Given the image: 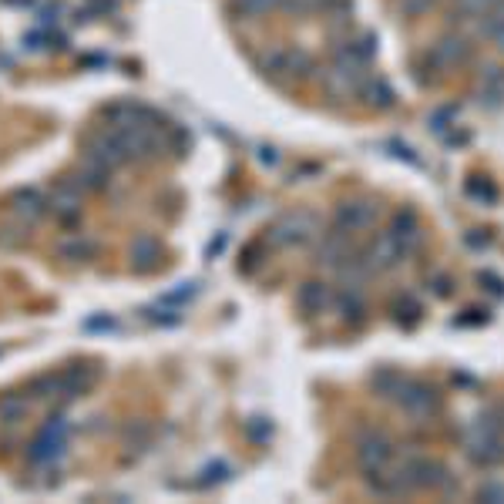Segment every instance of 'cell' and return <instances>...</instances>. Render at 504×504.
I'll return each mask as SVG.
<instances>
[{"label": "cell", "instance_id": "1", "mask_svg": "<svg viewBox=\"0 0 504 504\" xmlns=\"http://www.w3.org/2000/svg\"><path fill=\"white\" fill-rule=\"evenodd\" d=\"M464 454L474 468H498L504 461V427L498 417L491 414H481L464 427Z\"/></svg>", "mask_w": 504, "mask_h": 504}, {"label": "cell", "instance_id": "2", "mask_svg": "<svg viewBox=\"0 0 504 504\" xmlns=\"http://www.w3.org/2000/svg\"><path fill=\"white\" fill-rule=\"evenodd\" d=\"M390 474H394L397 494L427 491V488H444L447 484V468L437 458H407L397 468L390 464Z\"/></svg>", "mask_w": 504, "mask_h": 504}, {"label": "cell", "instance_id": "3", "mask_svg": "<svg viewBox=\"0 0 504 504\" xmlns=\"http://www.w3.org/2000/svg\"><path fill=\"white\" fill-rule=\"evenodd\" d=\"M394 400H397L400 411L407 414V417H414V421H434L437 414H441V407H444L441 390L423 384V380H411V376L400 380Z\"/></svg>", "mask_w": 504, "mask_h": 504}, {"label": "cell", "instance_id": "4", "mask_svg": "<svg viewBox=\"0 0 504 504\" xmlns=\"http://www.w3.org/2000/svg\"><path fill=\"white\" fill-rule=\"evenodd\" d=\"M317 235V219L309 215V212H286L282 219L270 225V246H280V249H293V246H303Z\"/></svg>", "mask_w": 504, "mask_h": 504}, {"label": "cell", "instance_id": "5", "mask_svg": "<svg viewBox=\"0 0 504 504\" xmlns=\"http://www.w3.org/2000/svg\"><path fill=\"white\" fill-rule=\"evenodd\" d=\"M84 158L105 165L108 172H115V168L131 162L128 152H125V141H121V135H118L115 128L98 131V135H91V138L84 141Z\"/></svg>", "mask_w": 504, "mask_h": 504}, {"label": "cell", "instance_id": "6", "mask_svg": "<svg viewBox=\"0 0 504 504\" xmlns=\"http://www.w3.org/2000/svg\"><path fill=\"white\" fill-rule=\"evenodd\" d=\"M357 461L366 474H376V471H387L394 464V441L380 431H370V434L360 437L357 444Z\"/></svg>", "mask_w": 504, "mask_h": 504}, {"label": "cell", "instance_id": "7", "mask_svg": "<svg viewBox=\"0 0 504 504\" xmlns=\"http://www.w3.org/2000/svg\"><path fill=\"white\" fill-rule=\"evenodd\" d=\"M376 202L370 199H353V202H340L337 212H333V225L343 229V233H366L370 225L376 223Z\"/></svg>", "mask_w": 504, "mask_h": 504}, {"label": "cell", "instance_id": "8", "mask_svg": "<svg viewBox=\"0 0 504 504\" xmlns=\"http://www.w3.org/2000/svg\"><path fill=\"white\" fill-rule=\"evenodd\" d=\"M427 61H431V68L441 71V74H447V71H458L464 68L471 61V44L464 41V37H441L431 51H427Z\"/></svg>", "mask_w": 504, "mask_h": 504}, {"label": "cell", "instance_id": "9", "mask_svg": "<svg viewBox=\"0 0 504 504\" xmlns=\"http://www.w3.org/2000/svg\"><path fill=\"white\" fill-rule=\"evenodd\" d=\"M47 212H51L61 225H74L78 219H81V188L74 185L71 178H64V182L51 192V199H47Z\"/></svg>", "mask_w": 504, "mask_h": 504}, {"label": "cell", "instance_id": "10", "mask_svg": "<svg viewBox=\"0 0 504 504\" xmlns=\"http://www.w3.org/2000/svg\"><path fill=\"white\" fill-rule=\"evenodd\" d=\"M360 256L366 259V266L374 272H387V270H394V266H400V262L407 259V252H404V246H400L390 233H380Z\"/></svg>", "mask_w": 504, "mask_h": 504}, {"label": "cell", "instance_id": "11", "mask_svg": "<svg viewBox=\"0 0 504 504\" xmlns=\"http://www.w3.org/2000/svg\"><path fill=\"white\" fill-rule=\"evenodd\" d=\"M128 266L138 276H148L162 266V242L155 235H138L135 242L128 246Z\"/></svg>", "mask_w": 504, "mask_h": 504}, {"label": "cell", "instance_id": "12", "mask_svg": "<svg viewBox=\"0 0 504 504\" xmlns=\"http://www.w3.org/2000/svg\"><path fill=\"white\" fill-rule=\"evenodd\" d=\"M319 262L323 266H333V270H340L343 262L353 256V235L350 233H343V229H329L327 235H323V242H319Z\"/></svg>", "mask_w": 504, "mask_h": 504}, {"label": "cell", "instance_id": "13", "mask_svg": "<svg viewBox=\"0 0 504 504\" xmlns=\"http://www.w3.org/2000/svg\"><path fill=\"white\" fill-rule=\"evenodd\" d=\"M387 233L394 235V239H397L400 246H404V252H407V256H411L414 249L421 246V239H423L421 219H417V212H411V209L397 212V215H394V223H390Z\"/></svg>", "mask_w": 504, "mask_h": 504}, {"label": "cell", "instance_id": "14", "mask_svg": "<svg viewBox=\"0 0 504 504\" xmlns=\"http://www.w3.org/2000/svg\"><path fill=\"white\" fill-rule=\"evenodd\" d=\"M94 384V370L91 366H68V370H61L58 374V397L61 400H74L81 397V394H88Z\"/></svg>", "mask_w": 504, "mask_h": 504}, {"label": "cell", "instance_id": "15", "mask_svg": "<svg viewBox=\"0 0 504 504\" xmlns=\"http://www.w3.org/2000/svg\"><path fill=\"white\" fill-rule=\"evenodd\" d=\"M329 300H333V293H329L327 282H319V280L303 282L300 293H296V306H300L303 317H319V313L329 306Z\"/></svg>", "mask_w": 504, "mask_h": 504}, {"label": "cell", "instance_id": "16", "mask_svg": "<svg viewBox=\"0 0 504 504\" xmlns=\"http://www.w3.org/2000/svg\"><path fill=\"white\" fill-rule=\"evenodd\" d=\"M11 209L17 219H24V223H37V219H44L47 215V199L37 188H17L11 195Z\"/></svg>", "mask_w": 504, "mask_h": 504}, {"label": "cell", "instance_id": "17", "mask_svg": "<svg viewBox=\"0 0 504 504\" xmlns=\"http://www.w3.org/2000/svg\"><path fill=\"white\" fill-rule=\"evenodd\" d=\"M309 71V58L303 51H276L266 58V74L272 78H293V74H306Z\"/></svg>", "mask_w": 504, "mask_h": 504}, {"label": "cell", "instance_id": "18", "mask_svg": "<svg viewBox=\"0 0 504 504\" xmlns=\"http://www.w3.org/2000/svg\"><path fill=\"white\" fill-rule=\"evenodd\" d=\"M478 105L481 108H501L504 105V71L501 68H484L478 78Z\"/></svg>", "mask_w": 504, "mask_h": 504}, {"label": "cell", "instance_id": "19", "mask_svg": "<svg viewBox=\"0 0 504 504\" xmlns=\"http://www.w3.org/2000/svg\"><path fill=\"white\" fill-rule=\"evenodd\" d=\"M58 256L68 259V262H91L98 256V242H94L91 235H71L58 246Z\"/></svg>", "mask_w": 504, "mask_h": 504}, {"label": "cell", "instance_id": "20", "mask_svg": "<svg viewBox=\"0 0 504 504\" xmlns=\"http://www.w3.org/2000/svg\"><path fill=\"white\" fill-rule=\"evenodd\" d=\"M360 98H364L366 108H374V111H387L390 105H394V88H390L387 81H380V78H366L364 84H360Z\"/></svg>", "mask_w": 504, "mask_h": 504}, {"label": "cell", "instance_id": "21", "mask_svg": "<svg viewBox=\"0 0 504 504\" xmlns=\"http://www.w3.org/2000/svg\"><path fill=\"white\" fill-rule=\"evenodd\" d=\"M108 176H111V172H108L105 165L88 162V158H84V165L78 168V176L71 178V182L81 188V192H101V188L108 185Z\"/></svg>", "mask_w": 504, "mask_h": 504}, {"label": "cell", "instance_id": "22", "mask_svg": "<svg viewBox=\"0 0 504 504\" xmlns=\"http://www.w3.org/2000/svg\"><path fill=\"white\" fill-rule=\"evenodd\" d=\"M31 411V397L27 394H4L0 397V421L4 423H21Z\"/></svg>", "mask_w": 504, "mask_h": 504}, {"label": "cell", "instance_id": "23", "mask_svg": "<svg viewBox=\"0 0 504 504\" xmlns=\"http://www.w3.org/2000/svg\"><path fill=\"white\" fill-rule=\"evenodd\" d=\"M286 0H233V11L239 17H266V14L280 11Z\"/></svg>", "mask_w": 504, "mask_h": 504}, {"label": "cell", "instance_id": "24", "mask_svg": "<svg viewBox=\"0 0 504 504\" xmlns=\"http://www.w3.org/2000/svg\"><path fill=\"white\" fill-rule=\"evenodd\" d=\"M464 192H468L471 199H478V202H498V185H494L491 178H484V176H471L468 182H464Z\"/></svg>", "mask_w": 504, "mask_h": 504}, {"label": "cell", "instance_id": "25", "mask_svg": "<svg viewBox=\"0 0 504 504\" xmlns=\"http://www.w3.org/2000/svg\"><path fill=\"white\" fill-rule=\"evenodd\" d=\"M394 319H397L400 327L414 329L417 323H421V303H414L411 296L397 300V303H394Z\"/></svg>", "mask_w": 504, "mask_h": 504}, {"label": "cell", "instance_id": "26", "mask_svg": "<svg viewBox=\"0 0 504 504\" xmlns=\"http://www.w3.org/2000/svg\"><path fill=\"white\" fill-rule=\"evenodd\" d=\"M504 0H454V14H464V17H484L488 11L501 7Z\"/></svg>", "mask_w": 504, "mask_h": 504}, {"label": "cell", "instance_id": "27", "mask_svg": "<svg viewBox=\"0 0 504 504\" xmlns=\"http://www.w3.org/2000/svg\"><path fill=\"white\" fill-rule=\"evenodd\" d=\"M400 380H404V376H400L397 370H380V374L374 376V387H376V394H380V397L394 400V394H397V387H400Z\"/></svg>", "mask_w": 504, "mask_h": 504}, {"label": "cell", "instance_id": "28", "mask_svg": "<svg viewBox=\"0 0 504 504\" xmlns=\"http://www.w3.org/2000/svg\"><path fill=\"white\" fill-rule=\"evenodd\" d=\"M501 27H504V4H501V7H494V11H488L481 21H478V34L494 37L498 31H501Z\"/></svg>", "mask_w": 504, "mask_h": 504}, {"label": "cell", "instance_id": "29", "mask_svg": "<svg viewBox=\"0 0 504 504\" xmlns=\"http://www.w3.org/2000/svg\"><path fill=\"white\" fill-rule=\"evenodd\" d=\"M340 309H343V319H350V323H360V319H364V303H360L357 290H353L350 296H340Z\"/></svg>", "mask_w": 504, "mask_h": 504}, {"label": "cell", "instance_id": "30", "mask_svg": "<svg viewBox=\"0 0 504 504\" xmlns=\"http://www.w3.org/2000/svg\"><path fill=\"white\" fill-rule=\"evenodd\" d=\"M205 478H199L202 488H209V484H219V481H229V464H209V468L202 471Z\"/></svg>", "mask_w": 504, "mask_h": 504}, {"label": "cell", "instance_id": "31", "mask_svg": "<svg viewBox=\"0 0 504 504\" xmlns=\"http://www.w3.org/2000/svg\"><path fill=\"white\" fill-rule=\"evenodd\" d=\"M478 501H488V504H504V484H481V491H478Z\"/></svg>", "mask_w": 504, "mask_h": 504}, {"label": "cell", "instance_id": "32", "mask_svg": "<svg viewBox=\"0 0 504 504\" xmlns=\"http://www.w3.org/2000/svg\"><path fill=\"white\" fill-rule=\"evenodd\" d=\"M249 434L256 437V441H266V437L272 434L270 421H262V417H252V421H249Z\"/></svg>", "mask_w": 504, "mask_h": 504}, {"label": "cell", "instance_id": "33", "mask_svg": "<svg viewBox=\"0 0 504 504\" xmlns=\"http://www.w3.org/2000/svg\"><path fill=\"white\" fill-rule=\"evenodd\" d=\"M437 0H404V11L407 14H423V11H431Z\"/></svg>", "mask_w": 504, "mask_h": 504}, {"label": "cell", "instance_id": "34", "mask_svg": "<svg viewBox=\"0 0 504 504\" xmlns=\"http://www.w3.org/2000/svg\"><path fill=\"white\" fill-rule=\"evenodd\" d=\"M478 280H481V282H488V290H491L494 296H504V282L498 280V276H494V272H481V276H478Z\"/></svg>", "mask_w": 504, "mask_h": 504}, {"label": "cell", "instance_id": "35", "mask_svg": "<svg viewBox=\"0 0 504 504\" xmlns=\"http://www.w3.org/2000/svg\"><path fill=\"white\" fill-rule=\"evenodd\" d=\"M494 41H498V51H501V54H504V27H501V31H498V34H494Z\"/></svg>", "mask_w": 504, "mask_h": 504}]
</instances>
